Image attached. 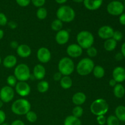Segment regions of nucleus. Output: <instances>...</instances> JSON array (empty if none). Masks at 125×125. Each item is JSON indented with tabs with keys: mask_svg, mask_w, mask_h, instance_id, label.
Wrapping results in <instances>:
<instances>
[{
	"mask_svg": "<svg viewBox=\"0 0 125 125\" xmlns=\"http://www.w3.org/2000/svg\"><path fill=\"white\" fill-rule=\"evenodd\" d=\"M30 103L28 100L24 98L18 99L12 103L11 106V111L13 114L18 115H26L31 111Z\"/></svg>",
	"mask_w": 125,
	"mask_h": 125,
	"instance_id": "1",
	"label": "nucleus"
},
{
	"mask_svg": "<svg viewBox=\"0 0 125 125\" xmlns=\"http://www.w3.org/2000/svg\"><path fill=\"white\" fill-rule=\"evenodd\" d=\"M95 67L93 60L89 57H85L79 61L76 66V72L80 76H87L92 72Z\"/></svg>",
	"mask_w": 125,
	"mask_h": 125,
	"instance_id": "2",
	"label": "nucleus"
},
{
	"mask_svg": "<svg viewBox=\"0 0 125 125\" xmlns=\"http://www.w3.org/2000/svg\"><path fill=\"white\" fill-rule=\"evenodd\" d=\"M57 19L62 22L70 23L74 20L76 13L74 9L70 6H62L57 9L56 12Z\"/></svg>",
	"mask_w": 125,
	"mask_h": 125,
	"instance_id": "3",
	"label": "nucleus"
},
{
	"mask_svg": "<svg viewBox=\"0 0 125 125\" xmlns=\"http://www.w3.org/2000/svg\"><path fill=\"white\" fill-rule=\"evenodd\" d=\"M77 43L83 49H88L93 46L94 43V36L90 32L82 31L76 36Z\"/></svg>",
	"mask_w": 125,
	"mask_h": 125,
	"instance_id": "4",
	"label": "nucleus"
},
{
	"mask_svg": "<svg viewBox=\"0 0 125 125\" xmlns=\"http://www.w3.org/2000/svg\"><path fill=\"white\" fill-rule=\"evenodd\" d=\"M90 109L95 115H104L109 110V104L104 99H96L91 104Z\"/></svg>",
	"mask_w": 125,
	"mask_h": 125,
	"instance_id": "5",
	"label": "nucleus"
},
{
	"mask_svg": "<svg viewBox=\"0 0 125 125\" xmlns=\"http://www.w3.org/2000/svg\"><path fill=\"white\" fill-rule=\"evenodd\" d=\"M74 62L70 57H62L59 62V72L63 76H70L74 72Z\"/></svg>",
	"mask_w": 125,
	"mask_h": 125,
	"instance_id": "6",
	"label": "nucleus"
},
{
	"mask_svg": "<svg viewBox=\"0 0 125 125\" xmlns=\"http://www.w3.org/2000/svg\"><path fill=\"white\" fill-rule=\"evenodd\" d=\"M14 76L18 81L26 82L30 79L29 67L25 63H20L15 68Z\"/></svg>",
	"mask_w": 125,
	"mask_h": 125,
	"instance_id": "7",
	"label": "nucleus"
},
{
	"mask_svg": "<svg viewBox=\"0 0 125 125\" xmlns=\"http://www.w3.org/2000/svg\"><path fill=\"white\" fill-rule=\"evenodd\" d=\"M124 9L123 4L119 1H111L107 6V12L114 16L120 15L123 13Z\"/></svg>",
	"mask_w": 125,
	"mask_h": 125,
	"instance_id": "8",
	"label": "nucleus"
},
{
	"mask_svg": "<svg viewBox=\"0 0 125 125\" xmlns=\"http://www.w3.org/2000/svg\"><path fill=\"white\" fill-rule=\"evenodd\" d=\"M15 92L13 88L9 85L2 87L0 90V99L5 103L10 102L14 98Z\"/></svg>",
	"mask_w": 125,
	"mask_h": 125,
	"instance_id": "9",
	"label": "nucleus"
},
{
	"mask_svg": "<svg viewBox=\"0 0 125 125\" xmlns=\"http://www.w3.org/2000/svg\"><path fill=\"white\" fill-rule=\"evenodd\" d=\"M37 58L41 63H48L51 59V53L47 48L41 47L37 52Z\"/></svg>",
	"mask_w": 125,
	"mask_h": 125,
	"instance_id": "10",
	"label": "nucleus"
},
{
	"mask_svg": "<svg viewBox=\"0 0 125 125\" xmlns=\"http://www.w3.org/2000/svg\"><path fill=\"white\" fill-rule=\"evenodd\" d=\"M15 88L17 94L23 97L29 95L31 92L30 85L26 82L18 81Z\"/></svg>",
	"mask_w": 125,
	"mask_h": 125,
	"instance_id": "11",
	"label": "nucleus"
},
{
	"mask_svg": "<svg viewBox=\"0 0 125 125\" xmlns=\"http://www.w3.org/2000/svg\"><path fill=\"white\" fill-rule=\"evenodd\" d=\"M83 52V49L78 44L72 43L68 45L67 48V53L70 57L77 58L80 57Z\"/></svg>",
	"mask_w": 125,
	"mask_h": 125,
	"instance_id": "12",
	"label": "nucleus"
},
{
	"mask_svg": "<svg viewBox=\"0 0 125 125\" xmlns=\"http://www.w3.org/2000/svg\"><path fill=\"white\" fill-rule=\"evenodd\" d=\"M114 32V31L113 28L110 26H103L99 28L98 31V35L101 39L103 40H107L112 38Z\"/></svg>",
	"mask_w": 125,
	"mask_h": 125,
	"instance_id": "13",
	"label": "nucleus"
},
{
	"mask_svg": "<svg viewBox=\"0 0 125 125\" xmlns=\"http://www.w3.org/2000/svg\"><path fill=\"white\" fill-rule=\"evenodd\" d=\"M70 39V34L68 31L62 29L56 34L55 40L57 44L60 45H63L67 43Z\"/></svg>",
	"mask_w": 125,
	"mask_h": 125,
	"instance_id": "14",
	"label": "nucleus"
},
{
	"mask_svg": "<svg viewBox=\"0 0 125 125\" xmlns=\"http://www.w3.org/2000/svg\"><path fill=\"white\" fill-rule=\"evenodd\" d=\"M113 79L117 83H122L125 81V69L122 67H115L112 72Z\"/></svg>",
	"mask_w": 125,
	"mask_h": 125,
	"instance_id": "15",
	"label": "nucleus"
},
{
	"mask_svg": "<svg viewBox=\"0 0 125 125\" xmlns=\"http://www.w3.org/2000/svg\"><path fill=\"white\" fill-rule=\"evenodd\" d=\"M103 0H84L83 3L87 9L96 10L101 6Z\"/></svg>",
	"mask_w": 125,
	"mask_h": 125,
	"instance_id": "16",
	"label": "nucleus"
},
{
	"mask_svg": "<svg viewBox=\"0 0 125 125\" xmlns=\"http://www.w3.org/2000/svg\"><path fill=\"white\" fill-rule=\"evenodd\" d=\"M17 53L18 56L22 58H27L31 54V48L26 44L20 45L17 48Z\"/></svg>",
	"mask_w": 125,
	"mask_h": 125,
	"instance_id": "17",
	"label": "nucleus"
},
{
	"mask_svg": "<svg viewBox=\"0 0 125 125\" xmlns=\"http://www.w3.org/2000/svg\"><path fill=\"white\" fill-rule=\"evenodd\" d=\"M46 74L45 68L42 64H37L33 69V76L37 80H42Z\"/></svg>",
	"mask_w": 125,
	"mask_h": 125,
	"instance_id": "18",
	"label": "nucleus"
},
{
	"mask_svg": "<svg viewBox=\"0 0 125 125\" xmlns=\"http://www.w3.org/2000/svg\"><path fill=\"white\" fill-rule=\"evenodd\" d=\"M87 96L84 93L79 92L73 95L72 97V102L76 106H81L85 102Z\"/></svg>",
	"mask_w": 125,
	"mask_h": 125,
	"instance_id": "19",
	"label": "nucleus"
},
{
	"mask_svg": "<svg viewBox=\"0 0 125 125\" xmlns=\"http://www.w3.org/2000/svg\"><path fill=\"white\" fill-rule=\"evenodd\" d=\"M17 63V58L14 55H8L6 56L2 61V64L5 68H12L16 65Z\"/></svg>",
	"mask_w": 125,
	"mask_h": 125,
	"instance_id": "20",
	"label": "nucleus"
},
{
	"mask_svg": "<svg viewBox=\"0 0 125 125\" xmlns=\"http://www.w3.org/2000/svg\"><path fill=\"white\" fill-rule=\"evenodd\" d=\"M60 85L63 89H70L73 85V81L69 76H63L60 80Z\"/></svg>",
	"mask_w": 125,
	"mask_h": 125,
	"instance_id": "21",
	"label": "nucleus"
},
{
	"mask_svg": "<svg viewBox=\"0 0 125 125\" xmlns=\"http://www.w3.org/2000/svg\"><path fill=\"white\" fill-rule=\"evenodd\" d=\"M115 117L121 122H125V106L123 105H119L116 107L115 110Z\"/></svg>",
	"mask_w": 125,
	"mask_h": 125,
	"instance_id": "22",
	"label": "nucleus"
},
{
	"mask_svg": "<svg viewBox=\"0 0 125 125\" xmlns=\"http://www.w3.org/2000/svg\"><path fill=\"white\" fill-rule=\"evenodd\" d=\"M114 94L117 98H122L125 94V89L122 84H117L114 87Z\"/></svg>",
	"mask_w": 125,
	"mask_h": 125,
	"instance_id": "23",
	"label": "nucleus"
},
{
	"mask_svg": "<svg viewBox=\"0 0 125 125\" xmlns=\"http://www.w3.org/2000/svg\"><path fill=\"white\" fill-rule=\"evenodd\" d=\"M117 43L112 38L107 39L104 43V48L107 51H112L115 49Z\"/></svg>",
	"mask_w": 125,
	"mask_h": 125,
	"instance_id": "24",
	"label": "nucleus"
},
{
	"mask_svg": "<svg viewBox=\"0 0 125 125\" xmlns=\"http://www.w3.org/2000/svg\"><path fill=\"white\" fill-rule=\"evenodd\" d=\"M63 125H82L80 119L73 115H69L65 118Z\"/></svg>",
	"mask_w": 125,
	"mask_h": 125,
	"instance_id": "25",
	"label": "nucleus"
},
{
	"mask_svg": "<svg viewBox=\"0 0 125 125\" xmlns=\"http://www.w3.org/2000/svg\"><path fill=\"white\" fill-rule=\"evenodd\" d=\"M93 74L94 76L97 79H101L103 78L105 74V70L103 67L101 65L95 66L93 69Z\"/></svg>",
	"mask_w": 125,
	"mask_h": 125,
	"instance_id": "26",
	"label": "nucleus"
},
{
	"mask_svg": "<svg viewBox=\"0 0 125 125\" xmlns=\"http://www.w3.org/2000/svg\"><path fill=\"white\" fill-rule=\"evenodd\" d=\"M49 87H50L49 83L46 81L44 80H42L41 81L39 82L37 84V90L40 93H42V94L46 92L48 90Z\"/></svg>",
	"mask_w": 125,
	"mask_h": 125,
	"instance_id": "27",
	"label": "nucleus"
},
{
	"mask_svg": "<svg viewBox=\"0 0 125 125\" xmlns=\"http://www.w3.org/2000/svg\"><path fill=\"white\" fill-rule=\"evenodd\" d=\"M51 28L52 30L58 32L62 30L63 28V22L61 21L59 19H56L51 23Z\"/></svg>",
	"mask_w": 125,
	"mask_h": 125,
	"instance_id": "28",
	"label": "nucleus"
},
{
	"mask_svg": "<svg viewBox=\"0 0 125 125\" xmlns=\"http://www.w3.org/2000/svg\"><path fill=\"white\" fill-rule=\"evenodd\" d=\"M36 15L37 17L39 20H42L45 19L48 15L47 10L43 7H39V8L37 10Z\"/></svg>",
	"mask_w": 125,
	"mask_h": 125,
	"instance_id": "29",
	"label": "nucleus"
},
{
	"mask_svg": "<svg viewBox=\"0 0 125 125\" xmlns=\"http://www.w3.org/2000/svg\"><path fill=\"white\" fill-rule=\"evenodd\" d=\"M83 113H84V110L81 106H76L72 111V115L78 118L82 117Z\"/></svg>",
	"mask_w": 125,
	"mask_h": 125,
	"instance_id": "30",
	"label": "nucleus"
},
{
	"mask_svg": "<svg viewBox=\"0 0 125 125\" xmlns=\"http://www.w3.org/2000/svg\"><path fill=\"white\" fill-rule=\"evenodd\" d=\"M26 118L27 120L30 123H34L37 120V115L35 112L32 111H29L28 113L26 114Z\"/></svg>",
	"mask_w": 125,
	"mask_h": 125,
	"instance_id": "31",
	"label": "nucleus"
},
{
	"mask_svg": "<svg viewBox=\"0 0 125 125\" xmlns=\"http://www.w3.org/2000/svg\"><path fill=\"white\" fill-rule=\"evenodd\" d=\"M107 125H120V121L115 115H110L106 119Z\"/></svg>",
	"mask_w": 125,
	"mask_h": 125,
	"instance_id": "32",
	"label": "nucleus"
},
{
	"mask_svg": "<svg viewBox=\"0 0 125 125\" xmlns=\"http://www.w3.org/2000/svg\"><path fill=\"white\" fill-rule=\"evenodd\" d=\"M17 79L15 78L14 75H10L7 78V84H8L9 86L11 87H15L16 84L17 83Z\"/></svg>",
	"mask_w": 125,
	"mask_h": 125,
	"instance_id": "33",
	"label": "nucleus"
},
{
	"mask_svg": "<svg viewBox=\"0 0 125 125\" xmlns=\"http://www.w3.org/2000/svg\"><path fill=\"white\" fill-rule=\"evenodd\" d=\"M87 54L89 58H92V57H95L97 56L98 51L96 48L94 46H91V47L87 49Z\"/></svg>",
	"mask_w": 125,
	"mask_h": 125,
	"instance_id": "34",
	"label": "nucleus"
},
{
	"mask_svg": "<svg viewBox=\"0 0 125 125\" xmlns=\"http://www.w3.org/2000/svg\"><path fill=\"white\" fill-rule=\"evenodd\" d=\"M123 35L122 32L119 31H114V32L112 39L115 40L116 42L121 41L122 39H123Z\"/></svg>",
	"mask_w": 125,
	"mask_h": 125,
	"instance_id": "35",
	"label": "nucleus"
},
{
	"mask_svg": "<svg viewBox=\"0 0 125 125\" xmlns=\"http://www.w3.org/2000/svg\"><path fill=\"white\" fill-rule=\"evenodd\" d=\"M8 23L7 21V18L6 15L4 13L0 12V26H4Z\"/></svg>",
	"mask_w": 125,
	"mask_h": 125,
	"instance_id": "36",
	"label": "nucleus"
},
{
	"mask_svg": "<svg viewBox=\"0 0 125 125\" xmlns=\"http://www.w3.org/2000/svg\"><path fill=\"white\" fill-rule=\"evenodd\" d=\"M34 6L37 7H41L45 4L46 0H31Z\"/></svg>",
	"mask_w": 125,
	"mask_h": 125,
	"instance_id": "37",
	"label": "nucleus"
},
{
	"mask_svg": "<svg viewBox=\"0 0 125 125\" xmlns=\"http://www.w3.org/2000/svg\"><path fill=\"white\" fill-rule=\"evenodd\" d=\"M15 1L21 7H26L31 2V0H15Z\"/></svg>",
	"mask_w": 125,
	"mask_h": 125,
	"instance_id": "38",
	"label": "nucleus"
},
{
	"mask_svg": "<svg viewBox=\"0 0 125 125\" xmlns=\"http://www.w3.org/2000/svg\"><path fill=\"white\" fill-rule=\"evenodd\" d=\"M97 123L100 125H104L106 123V118L104 115H99L96 117Z\"/></svg>",
	"mask_w": 125,
	"mask_h": 125,
	"instance_id": "39",
	"label": "nucleus"
},
{
	"mask_svg": "<svg viewBox=\"0 0 125 125\" xmlns=\"http://www.w3.org/2000/svg\"><path fill=\"white\" fill-rule=\"evenodd\" d=\"M6 115L5 112L3 111L0 109V125L4 123L5 120H6Z\"/></svg>",
	"mask_w": 125,
	"mask_h": 125,
	"instance_id": "40",
	"label": "nucleus"
},
{
	"mask_svg": "<svg viewBox=\"0 0 125 125\" xmlns=\"http://www.w3.org/2000/svg\"><path fill=\"white\" fill-rule=\"evenodd\" d=\"M62 78V74H61L59 72L55 73L53 76L54 80L56 81H59L61 80Z\"/></svg>",
	"mask_w": 125,
	"mask_h": 125,
	"instance_id": "41",
	"label": "nucleus"
},
{
	"mask_svg": "<svg viewBox=\"0 0 125 125\" xmlns=\"http://www.w3.org/2000/svg\"><path fill=\"white\" fill-rule=\"evenodd\" d=\"M7 24H8V26L9 27L10 29H15L17 28L18 26V24L16 22L13 21H10L9 23H7Z\"/></svg>",
	"mask_w": 125,
	"mask_h": 125,
	"instance_id": "42",
	"label": "nucleus"
},
{
	"mask_svg": "<svg viewBox=\"0 0 125 125\" xmlns=\"http://www.w3.org/2000/svg\"><path fill=\"white\" fill-rule=\"evenodd\" d=\"M119 22L122 25H125V13H123L120 15Z\"/></svg>",
	"mask_w": 125,
	"mask_h": 125,
	"instance_id": "43",
	"label": "nucleus"
},
{
	"mask_svg": "<svg viewBox=\"0 0 125 125\" xmlns=\"http://www.w3.org/2000/svg\"><path fill=\"white\" fill-rule=\"evenodd\" d=\"M10 46L13 49H16L17 50V48L19 46V44H18V42L15 41V40H13V41H12L10 43Z\"/></svg>",
	"mask_w": 125,
	"mask_h": 125,
	"instance_id": "44",
	"label": "nucleus"
},
{
	"mask_svg": "<svg viewBox=\"0 0 125 125\" xmlns=\"http://www.w3.org/2000/svg\"><path fill=\"white\" fill-rule=\"evenodd\" d=\"M10 125H25L24 122L20 120H15L13 121Z\"/></svg>",
	"mask_w": 125,
	"mask_h": 125,
	"instance_id": "45",
	"label": "nucleus"
},
{
	"mask_svg": "<svg viewBox=\"0 0 125 125\" xmlns=\"http://www.w3.org/2000/svg\"><path fill=\"white\" fill-rule=\"evenodd\" d=\"M123 57H124V56H123L122 52H118V53L116 54L115 56V59L118 61H122L123 59Z\"/></svg>",
	"mask_w": 125,
	"mask_h": 125,
	"instance_id": "46",
	"label": "nucleus"
},
{
	"mask_svg": "<svg viewBox=\"0 0 125 125\" xmlns=\"http://www.w3.org/2000/svg\"><path fill=\"white\" fill-rule=\"evenodd\" d=\"M109 85L111 87H114L116 85V84H117V82H116L114 79H112L109 81Z\"/></svg>",
	"mask_w": 125,
	"mask_h": 125,
	"instance_id": "47",
	"label": "nucleus"
},
{
	"mask_svg": "<svg viewBox=\"0 0 125 125\" xmlns=\"http://www.w3.org/2000/svg\"><path fill=\"white\" fill-rule=\"evenodd\" d=\"M121 52L123 54V56L125 57V42L123 45H122V48H121Z\"/></svg>",
	"mask_w": 125,
	"mask_h": 125,
	"instance_id": "48",
	"label": "nucleus"
},
{
	"mask_svg": "<svg viewBox=\"0 0 125 125\" xmlns=\"http://www.w3.org/2000/svg\"><path fill=\"white\" fill-rule=\"evenodd\" d=\"M55 1H56V2H57V3L60 4H62L65 3L68 0H55Z\"/></svg>",
	"mask_w": 125,
	"mask_h": 125,
	"instance_id": "49",
	"label": "nucleus"
},
{
	"mask_svg": "<svg viewBox=\"0 0 125 125\" xmlns=\"http://www.w3.org/2000/svg\"><path fill=\"white\" fill-rule=\"evenodd\" d=\"M4 35V32L3 30H2V29H0V40H1L2 38H3Z\"/></svg>",
	"mask_w": 125,
	"mask_h": 125,
	"instance_id": "50",
	"label": "nucleus"
},
{
	"mask_svg": "<svg viewBox=\"0 0 125 125\" xmlns=\"http://www.w3.org/2000/svg\"><path fill=\"white\" fill-rule=\"evenodd\" d=\"M72 1L74 2H76V3H81V2H83L84 0H72Z\"/></svg>",
	"mask_w": 125,
	"mask_h": 125,
	"instance_id": "51",
	"label": "nucleus"
},
{
	"mask_svg": "<svg viewBox=\"0 0 125 125\" xmlns=\"http://www.w3.org/2000/svg\"><path fill=\"white\" fill-rule=\"evenodd\" d=\"M3 104H4V103L2 102V101H1V99H0V109H1V107H2V106H3Z\"/></svg>",
	"mask_w": 125,
	"mask_h": 125,
	"instance_id": "52",
	"label": "nucleus"
},
{
	"mask_svg": "<svg viewBox=\"0 0 125 125\" xmlns=\"http://www.w3.org/2000/svg\"><path fill=\"white\" fill-rule=\"evenodd\" d=\"M1 125H9L7 124V123H5V122H4V123H2V124H1Z\"/></svg>",
	"mask_w": 125,
	"mask_h": 125,
	"instance_id": "53",
	"label": "nucleus"
},
{
	"mask_svg": "<svg viewBox=\"0 0 125 125\" xmlns=\"http://www.w3.org/2000/svg\"><path fill=\"white\" fill-rule=\"evenodd\" d=\"M1 62H2V60H1V56H0V65H1Z\"/></svg>",
	"mask_w": 125,
	"mask_h": 125,
	"instance_id": "54",
	"label": "nucleus"
},
{
	"mask_svg": "<svg viewBox=\"0 0 125 125\" xmlns=\"http://www.w3.org/2000/svg\"><path fill=\"white\" fill-rule=\"evenodd\" d=\"M123 6H124V8L125 9V2H124V4H123Z\"/></svg>",
	"mask_w": 125,
	"mask_h": 125,
	"instance_id": "55",
	"label": "nucleus"
},
{
	"mask_svg": "<svg viewBox=\"0 0 125 125\" xmlns=\"http://www.w3.org/2000/svg\"><path fill=\"white\" fill-rule=\"evenodd\" d=\"M122 1H123V0H122ZM124 1H125V0H124Z\"/></svg>",
	"mask_w": 125,
	"mask_h": 125,
	"instance_id": "56",
	"label": "nucleus"
},
{
	"mask_svg": "<svg viewBox=\"0 0 125 125\" xmlns=\"http://www.w3.org/2000/svg\"></svg>",
	"mask_w": 125,
	"mask_h": 125,
	"instance_id": "57",
	"label": "nucleus"
}]
</instances>
